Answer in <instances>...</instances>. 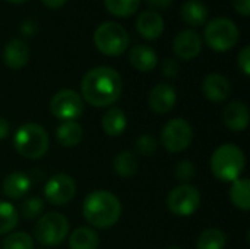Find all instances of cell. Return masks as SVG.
Here are the masks:
<instances>
[{"label": "cell", "instance_id": "cell-1", "mask_svg": "<svg viewBox=\"0 0 250 249\" xmlns=\"http://www.w3.org/2000/svg\"><path fill=\"white\" fill-rule=\"evenodd\" d=\"M122 78L108 66H98L86 72L81 82L83 100L92 107H108L122 95Z\"/></svg>", "mask_w": 250, "mask_h": 249}, {"label": "cell", "instance_id": "cell-2", "mask_svg": "<svg viewBox=\"0 0 250 249\" xmlns=\"http://www.w3.org/2000/svg\"><path fill=\"white\" fill-rule=\"evenodd\" d=\"M85 220L98 229L114 226L122 216V204L110 191L98 189L86 195L82 205Z\"/></svg>", "mask_w": 250, "mask_h": 249}, {"label": "cell", "instance_id": "cell-3", "mask_svg": "<svg viewBox=\"0 0 250 249\" xmlns=\"http://www.w3.org/2000/svg\"><path fill=\"white\" fill-rule=\"evenodd\" d=\"M246 166V158L237 145H220L211 157V172L223 182H234L240 179Z\"/></svg>", "mask_w": 250, "mask_h": 249}, {"label": "cell", "instance_id": "cell-4", "mask_svg": "<svg viewBox=\"0 0 250 249\" xmlns=\"http://www.w3.org/2000/svg\"><path fill=\"white\" fill-rule=\"evenodd\" d=\"M13 145L16 151L29 160H38L44 157L50 147L48 134L37 123H25L18 128L13 136Z\"/></svg>", "mask_w": 250, "mask_h": 249}, {"label": "cell", "instance_id": "cell-5", "mask_svg": "<svg viewBox=\"0 0 250 249\" xmlns=\"http://www.w3.org/2000/svg\"><path fill=\"white\" fill-rule=\"evenodd\" d=\"M94 43L103 54L119 56L129 45V34L117 22H104L95 29Z\"/></svg>", "mask_w": 250, "mask_h": 249}, {"label": "cell", "instance_id": "cell-6", "mask_svg": "<svg viewBox=\"0 0 250 249\" xmlns=\"http://www.w3.org/2000/svg\"><path fill=\"white\" fill-rule=\"evenodd\" d=\"M237 25L224 16L215 18L205 26V41L215 51H227L239 41Z\"/></svg>", "mask_w": 250, "mask_h": 249}, {"label": "cell", "instance_id": "cell-7", "mask_svg": "<svg viewBox=\"0 0 250 249\" xmlns=\"http://www.w3.org/2000/svg\"><path fill=\"white\" fill-rule=\"evenodd\" d=\"M69 233V222L60 213H47L35 226V238L44 247L60 245Z\"/></svg>", "mask_w": 250, "mask_h": 249}, {"label": "cell", "instance_id": "cell-8", "mask_svg": "<svg viewBox=\"0 0 250 249\" xmlns=\"http://www.w3.org/2000/svg\"><path fill=\"white\" fill-rule=\"evenodd\" d=\"M193 141V129L190 123L182 117L171 119L161 131V142L168 153H182Z\"/></svg>", "mask_w": 250, "mask_h": 249}, {"label": "cell", "instance_id": "cell-9", "mask_svg": "<svg viewBox=\"0 0 250 249\" xmlns=\"http://www.w3.org/2000/svg\"><path fill=\"white\" fill-rule=\"evenodd\" d=\"M201 205V194L192 185H179L167 197V207L174 216H192Z\"/></svg>", "mask_w": 250, "mask_h": 249}, {"label": "cell", "instance_id": "cell-10", "mask_svg": "<svg viewBox=\"0 0 250 249\" xmlns=\"http://www.w3.org/2000/svg\"><path fill=\"white\" fill-rule=\"evenodd\" d=\"M50 110L54 117L67 122L78 119L83 112V100L73 90H60L50 101Z\"/></svg>", "mask_w": 250, "mask_h": 249}, {"label": "cell", "instance_id": "cell-11", "mask_svg": "<svg viewBox=\"0 0 250 249\" xmlns=\"http://www.w3.org/2000/svg\"><path fill=\"white\" fill-rule=\"evenodd\" d=\"M76 195V183L66 173H57L44 186V197L53 205H64Z\"/></svg>", "mask_w": 250, "mask_h": 249}, {"label": "cell", "instance_id": "cell-12", "mask_svg": "<svg viewBox=\"0 0 250 249\" xmlns=\"http://www.w3.org/2000/svg\"><path fill=\"white\" fill-rule=\"evenodd\" d=\"M202 50V40L199 34L192 29L179 32L173 41V51L183 60L195 59Z\"/></svg>", "mask_w": 250, "mask_h": 249}, {"label": "cell", "instance_id": "cell-13", "mask_svg": "<svg viewBox=\"0 0 250 249\" xmlns=\"http://www.w3.org/2000/svg\"><path fill=\"white\" fill-rule=\"evenodd\" d=\"M149 107L160 114L168 113L173 110V107L176 106L177 101V94L176 90L166 82L157 84L151 92H149Z\"/></svg>", "mask_w": 250, "mask_h": 249}, {"label": "cell", "instance_id": "cell-14", "mask_svg": "<svg viewBox=\"0 0 250 249\" xmlns=\"http://www.w3.org/2000/svg\"><path fill=\"white\" fill-rule=\"evenodd\" d=\"M202 91L209 101L221 103L230 97L231 85H230V81L224 75L214 72L205 76L202 82Z\"/></svg>", "mask_w": 250, "mask_h": 249}, {"label": "cell", "instance_id": "cell-15", "mask_svg": "<svg viewBox=\"0 0 250 249\" xmlns=\"http://www.w3.org/2000/svg\"><path fill=\"white\" fill-rule=\"evenodd\" d=\"M224 125L231 132H243L249 126V109L242 101H231L223 112Z\"/></svg>", "mask_w": 250, "mask_h": 249}, {"label": "cell", "instance_id": "cell-16", "mask_svg": "<svg viewBox=\"0 0 250 249\" xmlns=\"http://www.w3.org/2000/svg\"><path fill=\"white\" fill-rule=\"evenodd\" d=\"M136 28L139 34L148 40H155L164 32V21L161 15L155 10H145L136 21Z\"/></svg>", "mask_w": 250, "mask_h": 249}, {"label": "cell", "instance_id": "cell-17", "mask_svg": "<svg viewBox=\"0 0 250 249\" xmlns=\"http://www.w3.org/2000/svg\"><path fill=\"white\" fill-rule=\"evenodd\" d=\"M4 63L12 69H22L29 60V48L28 45L18 38L10 40L3 51Z\"/></svg>", "mask_w": 250, "mask_h": 249}, {"label": "cell", "instance_id": "cell-18", "mask_svg": "<svg viewBox=\"0 0 250 249\" xmlns=\"http://www.w3.org/2000/svg\"><path fill=\"white\" fill-rule=\"evenodd\" d=\"M31 188V179L22 172H13L7 175L3 181L1 191L10 200H19L28 194Z\"/></svg>", "mask_w": 250, "mask_h": 249}, {"label": "cell", "instance_id": "cell-19", "mask_svg": "<svg viewBox=\"0 0 250 249\" xmlns=\"http://www.w3.org/2000/svg\"><path fill=\"white\" fill-rule=\"evenodd\" d=\"M129 60L141 72H149L157 66V53L148 45H136L130 50Z\"/></svg>", "mask_w": 250, "mask_h": 249}, {"label": "cell", "instance_id": "cell-20", "mask_svg": "<svg viewBox=\"0 0 250 249\" xmlns=\"http://www.w3.org/2000/svg\"><path fill=\"white\" fill-rule=\"evenodd\" d=\"M127 126L126 114L119 107H111L103 116V131L110 136H119Z\"/></svg>", "mask_w": 250, "mask_h": 249}, {"label": "cell", "instance_id": "cell-21", "mask_svg": "<svg viewBox=\"0 0 250 249\" xmlns=\"http://www.w3.org/2000/svg\"><path fill=\"white\" fill-rule=\"evenodd\" d=\"M56 138L60 142V145H63V147H75L83 138L82 126L76 120L63 122L56 131Z\"/></svg>", "mask_w": 250, "mask_h": 249}, {"label": "cell", "instance_id": "cell-22", "mask_svg": "<svg viewBox=\"0 0 250 249\" xmlns=\"http://www.w3.org/2000/svg\"><path fill=\"white\" fill-rule=\"evenodd\" d=\"M100 238L95 230L89 227H78L69 238L70 249H98Z\"/></svg>", "mask_w": 250, "mask_h": 249}, {"label": "cell", "instance_id": "cell-23", "mask_svg": "<svg viewBox=\"0 0 250 249\" xmlns=\"http://www.w3.org/2000/svg\"><path fill=\"white\" fill-rule=\"evenodd\" d=\"M182 18L192 26H201L208 18V9L199 0H188L182 7Z\"/></svg>", "mask_w": 250, "mask_h": 249}, {"label": "cell", "instance_id": "cell-24", "mask_svg": "<svg viewBox=\"0 0 250 249\" xmlns=\"http://www.w3.org/2000/svg\"><path fill=\"white\" fill-rule=\"evenodd\" d=\"M230 200L231 203L243 210L248 211L250 208V181L248 178H242L233 182V186L230 189Z\"/></svg>", "mask_w": 250, "mask_h": 249}, {"label": "cell", "instance_id": "cell-25", "mask_svg": "<svg viewBox=\"0 0 250 249\" xmlns=\"http://www.w3.org/2000/svg\"><path fill=\"white\" fill-rule=\"evenodd\" d=\"M226 245H227L226 233L215 227L204 230L196 241L198 249H224Z\"/></svg>", "mask_w": 250, "mask_h": 249}, {"label": "cell", "instance_id": "cell-26", "mask_svg": "<svg viewBox=\"0 0 250 249\" xmlns=\"http://www.w3.org/2000/svg\"><path fill=\"white\" fill-rule=\"evenodd\" d=\"M113 167L120 178H132L138 172V158L132 151H122L116 156Z\"/></svg>", "mask_w": 250, "mask_h": 249}, {"label": "cell", "instance_id": "cell-27", "mask_svg": "<svg viewBox=\"0 0 250 249\" xmlns=\"http://www.w3.org/2000/svg\"><path fill=\"white\" fill-rule=\"evenodd\" d=\"M19 220L16 208L6 201H0V235L12 232Z\"/></svg>", "mask_w": 250, "mask_h": 249}, {"label": "cell", "instance_id": "cell-28", "mask_svg": "<svg viewBox=\"0 0 250 249\" xmlns=\"http://www.w3.org/2000/svg\"><path fill=\"white\" fill-rule=\"evenodd\" d=\"M105 7L116 16H130L141 6V0H104Z\"/></svg>", "mask_w": 250, "mask_h": 249}, {"label": "cell", "instance_id": "cell-29", "mask_svg": "<svg viewBox=\"0 0 250 249\" xmlns=\"http://www.w3.org/2000/svg\"><path fill=\"white\" fill-rule=\"evenodd\" d=\"M3 249H34V241L25 232H15L6 236Z\"/></svg>", "mask_w": 250, "mask_h": 249}, {"label": "cell", "instance_id": "cell-30", "mask_svg": "<svg viewBox=\"0 0 250 249\" xmlns=\"http://www.w3.org/2000/svg\"><path fill=\"white\" fill-rule=\"evenodd\" d=\"M42 210H44V203L38 197H31V198L25 200L21 205V213H22L23 219H28V220L37 219Z\"/></svg>", "mask_w": 250, "mask_h": 249}, {"label": "cell", "instance_id": "cell-31", "mask_svg": "<svg viewBox=\"0 0 250 249\" xmlns=\"http://www.w3.org/2000/svg\"><path fill=\"white\" fill-rule=\"evenodd\" d=\"M174 175L179 181H182V182H185V185H188V182H190L196 176V167L192 161L183 160V161L177 163V166L174 169Z\"/></svg>", "mask_w": 250, "mask_h": 249}, {"label": "cell", "instance_id": "cell-32", "mask_svg": "<svg viewBox=\"0 0 250 249\" xmlns=\"http://www.w3.org/2000/svg\"><path fill=\"white\" fill-rule=\"evenodd\" d=\"M136 150L142 156H152L157 150V139L151 135H141L136 139Z\"/></svg>", "mask_w": 250, "mask_h": 249}, {"label": "cell", "instance_id": "cell-33", "mask_svg": "<svg viewBox=\"0 0 250 249\" xmlns=\"http://www.w3.org/2000/svg\"><path fill=\"white\" fill-rule=\"evenodd\" d=\"M237 63H239V68L242 69V72H243L245 75H250V47L249 45L243 47V50H242V51H240V54H239Z\"/></svg>", "mask_w": 250, "mask_h": 249}, {"label": "cell", "instance_id": "cell-34", "mask_svg": "<svg viewBox=\"0 0 250 249\" xmlns=\"http://www.w3.org/2000/svg\"><path fill=\"white\" fill-rule=\"evenodd\" d=\"M163 72L166 76H170V78H174L177 76V72H179V66L177 63L173 60V59H167L164 62V66H163Z\"/></svg>", "mask_w": 250, "mask_h": 249}, {"label": "cell", "instance_id": "cell-35", "mask_svg": "<svg viewBox=\"0 0 250 249\" xmlns=\"http://www.w3.org/2000/svg\"><path fill=\"white\" fill-rule=\"evenodd\" d=\"M234 7H236V10H237L240 15L249 16L250 0H234Z\"/></svg>", "mask_w": 250, "mask_h": 249}, {"label": "cell", "instance_id": "cell-36", "mask_svg": "<svg viewBox=\"0 0 250 249\" xmlns=\"http://www.w3.org/2000/svg\"><path fill=\"white\" fill-rule=\"evenodd\" d=\"M171 1H173V0H146V3L149 4V7L155 9V12H157V10H164V9H167V7L171 4Z\"/></svg>", "mask_w": 250, "mask_h": 249}, {"label": "cell", "instance_id": "cell-37", "mask_svg": "<svg viewBox=\"0 0 250 249\" xmlns=\"http://www.w3.org/2000/svg\"><path fill=\"white\" fill-rule=\"evenodd\" d=\"M9 131H10L9 122L4 117H0V139L6 138L9 135Z\"/></svg>", "mask_w": 250, "mask_h": 249}, {"label": "cell", "instance_id": "cell-38", "mask_svg": "<svg viewBox=\"0 0 250 249\" xmlns=\"http://www.w3.org/2000/svg\"><path fill=\"white\" fill-rule=\"evenodd\" d=\"M44 1V4H47L48 7H51V9H59V7H62L67 0H42Z\"/></svg>", "mask_w": 250, "mask_h": 249}, {"label": "cell", "instance_id": "cell-39", "mask_svg": "<svg viewBox=\"0 0 250 249\" xmlns=\"http://www.w3.org/2000/svg\"><path fill=\"white\" fill-rule=\"evenodd\" d=\"M9 1H12V3H23L26 0H9Z\"/></svg>", "mask_w": 250, "mask_h": 249}, {"label": "cell", "instance_id": "cell-40", "mask_svg": "<svg viewBox=\"0 0 250 249\" xmlns=\"http://www.w3.org/2000/svg\"><path fill=\"white\" fill-rule=\"evenodd\" d=\"M167 249H182V248H179V247H170V248H167Z\"/></svg>", "mask_w": 250, "mask_h": 249}]
</instances>
